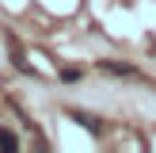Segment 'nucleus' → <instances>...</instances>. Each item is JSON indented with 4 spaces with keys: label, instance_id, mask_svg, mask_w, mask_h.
Here are the masks:
<instances>
[{
    "label": "nucleus",
    "instance_id": "nucleus-5",
    "mask_svg": "<svg viewBox=\"0 0 156 153\" xmlns=\"http://www.w3.org/2000/svg\"><path fill=\"white\" fill-rule=\"evenodd\" d=\"M80 69H61V80H65V84H76V80H80Z\"/></svg>",
    "mask_w": 156,
    "mask_h": 153
},
{
    "label": "nucleus",
    "instance_id": "nucleus-1",
    "mask_svg": "<svg viewBox=\"0 0 156 153\" xmlns=\"http://www.w3.org/2000/svg\"><path fill=\"white\" fill-rule=\"evenodd\" d=\"M65 115H69L73 122H80V126L88 130L91 138H103V119H99V115H88V111H76V107H69Z\"/></svg>",
    "mask_w": 156,
    "mask_h": 153
},
{
    "label": "nucleus",
    "instance_id": "nucleus-3",
    "mask_svg": "<svg viewBox=\"0 0 156 153\" xmlns=\"http://www.w3.org/2000/svg\"><path fill=\"white\" fill-rule=\"evenodd\" d=\"M0 153H19V134L0 126Z\"/></svg>",
    "mask_w": 156,
    "mask_h": 153
},
{
    "label": "nucleus",
    "instance_id": "nucleus-4",
    "mask_svg": "<svg viewBox=\"0 0 156 153\" xmlns=\"http://www.w3.org/2000/svg\"><path fill=\"white\" fill-rule=\"evenodd\" d=\"M12 61H15V69H19V73H27V76H34V69H30V61L23 58V50H19V46H15V42H12Z\"/></svg>",
    "mask_w": 156,
    "mask_h": 153
},
{
    "label": "nucleus",
    "instance_id": "nucleus-2",
    "mask_svg": "<svg viewBox=\"0 0 156 153\" xmlns=\"http://www.w3.org/2000/svg\"><path fill=\"white\" fill-rule=\"evenodd\" d=\"M99 69H103V73H114V76H141L137 65H126V61H114V58H103Z\"/></svg>",
    "mask_w": 156,
    "mask_h": 153
}]
</instances>
